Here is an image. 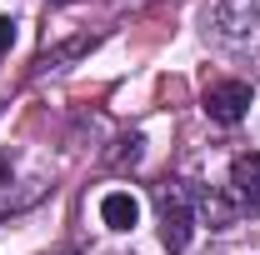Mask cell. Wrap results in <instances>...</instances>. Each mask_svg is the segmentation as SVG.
Returning <instances> with one entry per match:
<instances>
[{"mask_svg": "<svg viewBox=\"0 0 260 255\" xmlns=\"http://www.w3.org/2000/svg\"><path fill=\"white\" fill-rule=\"evenodd\" d=\"M10 45H15V25H10V20H5V15H0V55H5V50H10Z\"/></svg>", "mask_w": 260, "mask_h": 255, "instance_id": "5", "label": "cell"}, {"mask_svg": "<svg viewBox=\"0 0 260 255\" xmlns=\"http://www.w3.org/2000/svg\"><path fill=\"white\" fill-rule=\"evenodd\" d=\"M245 110H250V85L245 80H220V85L205 90V115L215 125H240Z\"/></svg>", "mask_w": 260, "mask_h": 255, "instance_id": "2", "label": "cell"}, {"mask_svg": "<svg viewBox=\"0 0 260 255\" xmlns=\"http://www.w3.org/2000/svg\"><path fill=\"white\" fill-rule=\"evenodd\" d=\"M155 205H160V240L165 250H185L195 235V210H190V195L180 190V185H160L155 190Z\"/></svg>", "mask_w": 260, "mask_h": 255, "instance_id": "1", "label": "cell"}, {"mask_svg": "<svg viewBox=\"0 0 260 255\" xmlns=\"http://www.w3.org/2000/svg\"><path fill=\"white\" fill-rule=\"evenodd\" d=\"M60 5H70V0H60Z\"/></svg>", "mask_w": 260, "mask_h": 255, "instance_id": "6", "label": "cell"}, {"mask_svg": "<svg viewBox=\"0 0 260 255\" xmlns=\"http://www.w3.org/2000/svg\"><path fill=\"white\" fill-rule=\"evenodd\" d=\"M100 220L110 225V230H135V220H140V205H135V195L110 190L105 200H100Z\"/></svg>", "mask_w": 260, "mask_h": 255, "instance_id": "4", "label": "cell"}, {"mask_svg": "<svg viewBox=\"0 0 260 255\" xmlns=\"http://www.w3.org/2000/svg\"><path fill=\"white\" fill-rule=\"evenodd\" d=\"M230 185L240 195V205H250V210L260 205V150H250V155H240L230 165Z\"/></svg>", "mask_w": 260, "mask_h": 255, "instance_id": "3", "label": "cell"}]
</instances>
